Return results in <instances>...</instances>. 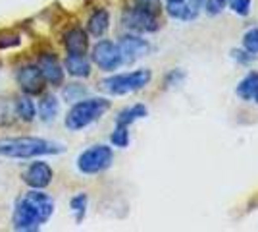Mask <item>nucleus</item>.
Returning a JSON list of instances; mask_svg holds the SVG:
<instances>
[{
	"instance_id": "nucleus-1",
	"label": "nucleus",
	"mask_w": 258,
	"mask_h": 232,
	"mask_svg": "<svg viewBox=\"0 0 258 232\" xmlns=\"http://www.w3.org/2000/svg\"><path fill=\"white\" fill-rule=\"evenodd\" d=\"M64 151L66 147L62 144L33 135L8 137L0 142V157H8V159H33L43 155H58Z\"/></svg>"
},
{
	"instance_id": "nucleus-2",
	"label": "nucleus",
	"mask_w": 258,
	"mask_h": 232,
	"mask_svg": "<svg viewBox=\"0 0 258 232\" xmlns=\"http://www.w3.org/2000/svg\"><path fill=\"white\" fill-rule=\"evenodd\" d=\"M110 101L104 97H91V99H81L74 103V107L66 114V128L70 132H79L93 122L100 120L108 111H110Z\"/></svg>"
},
{
	"instance_id": "nucleus-3",
	"label": "nucleus",
	"mask_w": 258,
	"mask_h": 232,
	"mask_svg": "<svg viewBox=\"0 0 258 232\" xmlns=\"http://www.w3.org/2000/svg\"><path fill=\"white\" fill-rule=\"evenodd\" d=\"M152 79V72L147 68H141V70H133V72H125V74H114V76H108L104 79H100L98 87L100 91H104L108 95H114V97H121V95H129V93H135L145 89Z\"/></svg>"
},
{
	"instance_id": "nucleus-4",
	"label": "nucleus",
	"mask_w": 258,
	"mask_h": 232,
	"mask_svg": "<svg viewBox=\"0 0 258 232\" xmlns=\"http://www.w3.org/2000/svg\"><path fill=\"white\" fill-rule=\"evenodd\" d=\"M112 163H114V151H112V147L104 144L91 145L77 157V168H79V172H83L87 176L104 172L112 166Z\"/></svg>"
},
{
	"instance_id": "nucleus-5",
	"label": "nucleus",
	"mask_w": 258,
	"mask_h": 232,
	"mask_svg": "<svg viewBox=\"0 0 258 232\" xmlns=\"http://www.w3.org/2000/svg\"><path fill=\"white\" fill-rule=\"evenodd\" d=\"M12 222H14V228L16 230L23 232H35L41 228V224H44L41 215L37 213V209L31 205V201L22 196V198L16 201L14 205V215H12Z\"/></svg>"
},
{
	"instance_id": "nucleus-6",
	"label": "nucleus",
	"mask_w": 258,
	"mask_h": 232,
	"mask_svg": "<svg viewBox=\"0 0 258 232\" xmlns=\"http://www.w3.org/2000/svg\"><path fill=\"white\" fill-rule=\"evenodd\" d=\"M91 60H93L102 72H114V70H118V68L123 64V62H121V55H119L118 43L108 41V39H102V41H98V43L93 47Z\"/></svg>"
},
{
	"instance_id": "nucleus-7",
	"label": "nucleus",
	"mask_w": 258,
	"mask_h": 232,
	"mask_svg": "<svg viewBox=\"0 0 258 232\" xmlns=\"http://www.w3.org/2000/svg\"><path fill=\"white\" fill-rule=\"evenodd\" d=\"M121 23L133 33H154L162 27L160 16H152L137 8H127L121 16Z\"/></svg>"
},
{
	"instance_id": "nucleus-8",
	"label": "nucleus",
	"mask_w": 258,
	"mask_h": 232,
	"mask_svg": "<svg viewBox=\"0 0 258 232\" xmlns=\"http://www.w3.org/2000/svg\"><path fill=\"white\" fill-rule=\"evenodd\" d=\"M119 55H121V62L123 64H133L135 60H139L143 56L151 53V43L147 39H143L139 35H123L118 41Z\"/></svg>"
},
{
	"instance_id": "nucleus-9",
	"label": "nucleus",
	"mask_w": 258,
	"mask_h": 232,
	"mask_svg": "<svg viewBox=\"0 0 258 232\" xmlns=\"http://www.w3.org/2000/svg\"><path fill=\"white\" fill-rule=\"evenodd\" d=\"M18 83H20V87L25 95H41L46 87V79H44L43 72H41V68L35 66V64H25L18 70Z\"/></svg>"
},
{
	"instance_id": "nucleus-10",
	"label": "nucleus",
	"mask_w": 258,
	"mask_h": 232,
	"mask_svg": "<svg viewBox=\"0 0 258 232\" xmlns=\"http://www.w3.org/2000/svg\"><path fill=\"white\" fill-rule=\"evenodd\" d=\"M37 66L41 68L48 85H52V87H62L64 85V68H62L58 56L54 55L52 51H41Z\"/></svg>"
},
{
	"instance_id": "nucleus-11",
	"label": "nucleus",
	"mask_w": 258,
	"mask_h": 232,
	"mask_svg": "<svg viewBox=\"0 0 258 232\" xmlns=\"http://www.w3.org/2000/svg\"><path fill=\"white\" fill-rule=\"evenodd\" d=\"M205 0H168L166 2V12L172 20L179 22H191L203 10Z\"/></svg>"
},
{
	"instance_id": "nucleus-12",
	"label": "nucleus",
	"mask_w": 258,
	"mask_h": 232,
	"mask_svg": "<svg viewBox=\"0 0 258 232\" xmlns=\"http://www.w3.org/2000/svg\"><path fill=\"white\" fill-rule=\"evenodd\" d=\"M54 178V172L50 165H46L43 161H37L33 165L27 166V170L23 172V182L29 186V188H37V190H43L46 188Z\"/></svg>"
},
{
	"instance_id": "nucleus-13",
	"label": "nucleus",
	"mask_w": 258,
	"mask_h": 232,
	"mask_svg": "<svg viewBox=\"0 0 258 232\" xmlns=\"http://www.w3.org/2000/svg\"><path fill=\"white\" fill-rule=\"evenodd\" d=\"M64 49L68 55H87L89 51V33L81 27H72L64 33Z\"/></svg>"
},
{
	"instance_id": "nucleus-14",
	"label": "nucleus",
	"mask_w": 258,
	"mask_h": 232,
	"mask_svg": "<svg viewBox=\"0 0 258 232\" xmlns=\"http://www.w3.org/2000/svg\"><path fill=\"white\" fill-rule=\"evenodd\" d=\"M23 196L31 201V205L37 209V213L41 215L43 222L50 221V217H52V213H54V199L50 198L46 192H43V190H37V188H31L27 194H23Z\"/></svg>"
},
{
	"instance_id": "nucleus-15",
	"label": "nucleus",
	"mask_w": 258,
	"mask_h": 232,
	"mask_svg": "<svg viewBox=\"0 0 258 232\" xmlns=\"http://www.w3.org/2000/svg\"><path fill=\"white\" fill-rule=\"evenodd\" d=\"M108 29H110V14L104 8H98L91 14V18L87 22V33L100 39L106 35Z\"/></svg>"
},
{
	"instance_id": "nucleus-16",
	"label": "nucleus",
	"mask_w": 258,
	"mask_h": 232,
	"mask_svg": "<svg viewBox=\"0 0 258 232\" xmlns=\"http://www.w3.org/2000/svg\"><path fill=\"white\" fill-rule=\"evenodd\" d=\"M149 116V109H147V105H143V103H135V105H131V107H125L123 111L118 112V116H116V124L118 126H131V124H135L137 120L141 118H147Z\"/></svg>"
},
{
	"instance_id": "nucleus-17",
	"label": "nucleus",
	"mask_w": 258,
	"mask_h": 232,
	"mask_svg": "<svg viewBox=\"0 0 258 232\" xmlns=\"http://www.w3.org/2000/svg\"><path fill=\"white\" fill-rule=\"evenodd\" d=\"M64 68L74 77L91 76V62L85 58V55H68L64 60Z\"/></svg>"
},
{
	"instance_id": "nucleus-18",
	"label": "nucleus",
	"mask_w": 258,
	"mask_h": 232,
	"mask_svg": "<svg viewBox=\"0 0 258 232\" xmlns=\"http://www.w3.org/2000/svg\"><path fill=\"white\" fill-rule=\"evenodd\" d=\"M37 111H39V116L44 124H50L56 120V116L60 112V101L52 93H46V95H43V99L39 101Z\"/></svg>"
},
{
	"instance_id": "nucleus-19",
	"label": "nucleus",
	"mask_w": 258,
	"mask_h": 232,
	"mask_svg": "<svg viewBox=\"0 0 258 232\" xmlns=\"http://www.w3.org/2000/svg\"><path fill=\"white\" fill-rule=\"evenodd\" d=\"M256 85H258V72H248L247 76L237 83V89H235L237 97H241L243 101H252Z\"/></svg>"
},
{
	"instance_id": "nucleus-20",
	"label": "nucleus",
	"mask_w": 258,
	"mask_h": 232,
	"mask_svg": "<svg viewBox=\"0 0 258 232\" xmlns=\"http://www.w3.org/2000/svg\"><path fill=\"white\" fill-rule=\"evenodd\" d=\"M16 112H18V116L25 122H33L35 120V114H37V107H35V103L31 101L29 95H25V97H20V99L16 101Z\"/></svg>"
},
{
	"instance_id": "nucleus-21",
	"label": "nucleus",
	"mask_w": 258,
	"mask_h": 232,
	"mask_svg": "<svg viewBox=\"0 0 258 232\" xmlns=\"http://www.w3.org/2000/svg\"><path fill=\"white\" fill-rule=\"evenodd\" d=\"M87 207H89V198H87V194H83V192L70 199V209H72L74 217H76V222H83Z\"/></svg>"
},
{
	"instance_id": "nucleus-22",
	"label": "nucleus",
	"mask_w": 258,
	"mask_h": 232,
	"mask_svg": "<svg viewBox=\"0 0 258 232\" xmlns=\"http://www.w3.org/2000/svg\"><path fill=\"white\" fill-rule=\"evenodd\" d=\"M20 43H22V35L16 29H0V51L20 47Z\"/></svg>"
},
{
	"instance_id": "nucleus-23",
	"label": "nucleus",
	"mask_w": 258,
	"mask_h": 232,
	"mask_svg": "<svg viewBox=\"0 0 258 232\" xmlns=\"http://www.w3.org/2000/svg\"><path fill=\"white\" fill-rule=\"evenodd\" d=\"M110 144L114 147H119V149H125L129 145V128L127 126H118L114 128V132L110 135Z\"/></svg>"
},
{
	"instance_id": "nucleus-24",
	"label": "nucleus",
	"mask_w": 258,
	"mask_h": 232,
	"mask_svg": "<svg viewBox=\"0 0 258 232\" xmlns=\"http://www.w3.org/2000/svg\"><path fill=\"white\" fill-rule=\"evenodd\" d=\"M62 95H64V99L68 103H77V101H81L87 95V87L81 85V83H70V85L64 87Z\"/></svg>"
},
{
	"instance_id": "nucleus-25",
	"label": "nucleus",
	"mask_w": 258,
	"mask_h": 232,
	"mask_svg": "<svg viewBox=\"0 0 258 232\" xmlns=\"http://www.w3.org/2000/svg\"><path fill=\"white\" fill-rule=\"evenodd\" d=\"M133 8L141 12H147L152 16H160L162 14V2L160 0H133Z\"/></svg>"
},
{
	"instance_id": "nucleus-26",
	"label": "nucleus",
	"mask_w": 258,
	"mask_h": 232,
	"mask_svg": "<svg viewBox=\"0 0 258 232\" xmlns=\"http://www.w3.org/2000/svg\"><path fill=\"white\" fill-rule=\"evenodd\" d=\"M243 49L250 55H258V27H252L243 35Z\"/></svg>"
},
{
	"instance_id": "nucleus-27",
	"label": "nucleus",
	"mask_w": 258,
	"mask_h": 232,
	"mask_svg": "<svg viewBox=\"0 0 258 232\" xmlns=\"http://www.w3.org/2000/svg\"><path fill=\"white\" fill-rule=\"evenodd\" d=\"M227 8V0H205L203 2V10L208 16H218Z\"/></svg>"
},
{
	"instance_id": "nucleus-28",
	"label": "nucleus",
	"mask_w": 258,
	"mask_h": 232,
	"mask_svg": "<svg viewBox=\"0 0 258 232\" xmlns=\"http://www.w3.org/2000/svg\"><path fill=\"white\" fill-rule=\"evenodd\" d=\"M227 6L235 12L237 16H248L250 14V6H252V0H227Z\"/></svg>"
},
{
	"instance_id": "nucleus-29",
	"label": "nucleus",
	"mask_w": 258,
	"mask_h": 232,
	"mask_svg": "<svg viewBox=\"0 0 258 232\" xmlns=\"http://www.w3.org/2000/svg\"><path fill=\"white\" fill-rule=\"evenodd\" d=\"M183 81H185V72L175 68V70L168 72V76L164 79V87H177V85H181Z\"/></svg>"
},
{
	"instance_id": "nucleus-30",
	"label": "nucleus",
	"mask_w": 258,
	"mask_h": 232,
	"mask_svg": "<svg viewBox=\"0 0 258 232\" xmlns=\"http://www.w3.org/2000/svg\"><path fill=\"white\" fill-rule=\"evenodd\" d=\"M231 56H233V60L241 62V64H248V62H252L256 58V55H250L245 49L243 51H231Z\"/></svg>"
},
{
	"instance_id": "nucleus-31",
	"label": "nucleus",
	"mask_w": 258,
	"mask_h": 232,
	"mask_svg": "<svg viewBox=\"0 0 258 232\" xmlns=\"http://www.w3.org/2000/svg\"><path fill=\"white\" fill-rule=\"evenodd\" d=\"M252 101L258 105V85H256V91H254V95H252Z\"/></svg>"
},
{
	"instance_id": "nucleus-32",
	"label": "nucleus",
	"mask_w": 258,
	"mask_h": 232,
	"mask_svg": "<svg viewBox=\"0 0 258 232\" xmlns=\"http://www.w3.org/2000/svg\"><path fill=\"white\" fill-rule=\"evenodd\" d=\"M0 66H2V62H0Z\"/></svg>"
}]
</instances>
